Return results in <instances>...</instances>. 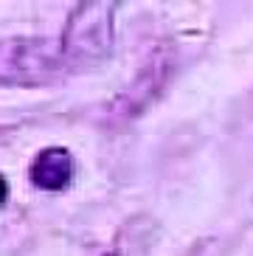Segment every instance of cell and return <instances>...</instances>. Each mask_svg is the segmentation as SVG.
Segmentation results:
<instances>
[{"mask_svg": "<svg viewBox=\"0 0 253 256\" xmlns=\"http://www.w3.org/2000/svg\"><path fill=\"white\" fill-rule=\"evenodd\" d=\"M116 0H82L68 12L60 48L70 74L98 65L116 51Z\"/></svg>", "mask_w": 253, "mask_h": 256, "instance_id": "6da1fadb", "label": "cell"}, {"mask_svg": "<svg viewBox=\"0 0 253 256\" xmlns=\"http://www.w3.org/2000/svg\"><path fill=\"white\" fill-rule=\"evenodd\" d=\"M70 76L60 40L48 37H3L0 40V84L42 88Z\"/></svg>", "mask_w": 253, "mask_h": 256, "instance_id": "7a4b0ae2", "label": "cell"}, {"mask_svg": "<svg viewBox=\"0 0 253 256\" xmlns=\"http://www.w3.org/2000/svg\"><path fill=\"white\" fill-rule=\"evenodd\" d=\"M172 65H174V51L169 46H160L152 54V60L144 65L138 79L112 102V113H121L124 118H132L141 110H146L149 102H155V96L166 88V82L172 76Z\"/></svg>", "mask_w": 253, "mask_h": 256, "instance_id": "3957f363", "label": "cell"}, {"mask_svg": "<svg viewBox=\"0 0 253 256\" xmlns=\"http://www.w3.org/2000/svg\"><path fill=\"white\" fill-rule=\"evenodd\" d=\"M76 164L70 150L65 146H45L34 155L28 166V180L40 192H65L74 183Z\"/></svg>", "mask_w": 253, "mask_h": 256, "instance_id": "277c9868", "label": "cell"}, {"mask_svg": "<svg viewBox=\"0 0 253 256\" xmlns=\"http://www.w3.org/2000/svg\"><path fill=\"white\" fill-rule=\"evenodd\" d=\"M6 200H8V180L0 174V208L6 206Z\"/></svg>", "mask_w": 253, "mask_h": 256, "instance_id": "5b68a950", "label": "cell"}, {"mask_svg": "<svg viewBox=\"0 0 253 256\" xmlns=\"http://www.w3.org/2000/svg\"><path fill=\"white\" fill-rule=\"evenodd\" d=\"M107 256H121V254H118V250H112V254H107Z\"/></svg>", "mask_w": 253, "mask_h": 256, "instance_id": "8992f818", "label": "cell"}]
</instances>
